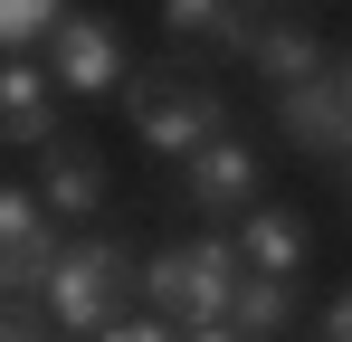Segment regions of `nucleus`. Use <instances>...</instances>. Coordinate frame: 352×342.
Wrapping results in <instances>:
<instances>
[{
	"label": "nucleus",
	"instance_id": "0eeeda50",
	"mask_svg": "<svg viewBox=\"0 0 352 342\" xmlns=\"http://www.w3.org/2000/svg\"><path fill=\"white\" fill-rule=\"evenodd\" d=\"M181 190H190V209H257V143L210 133L200 152H181Z\"/></svg>",
	"mask_w": 352,
	"mask_h": 342
},
{
	"label": "nucleus",
	"instance_id": "1a4fd4ad",
	"mask_svg": "<svg viewBox=\"0 0 352 342\" xmlns=\"http://www.w3.org/2000/svg\"><path fill=\"white\" fill-rule=\"evenodd\" d=\"M162 29H172L181 48L248 57V29H257V10H248V0H162Z\"/></svg>",
	"mask_w": 352,
	"mask_h": 342
},
{
	"label": "nucleus",
	"instance_id": "dca6fc26",
	"mask_svg": "<svg viewBox=\"0 0 352 342\" xmlns=\"http://www.w3.org/2000/svg\"><path fill=\"white\" fill-rule=\"evenodd\" d=\"M324 342H352V285L333 295V304H324Z\"/></svg>",
	"mask_w": 352,
	"mask_h": 342
},
{
	"label": "nucleus",
	"instance_id": "20e7f679",
	"mask_svg": "<svg viewBox=\"0 0 352 342\" xmlns=\"http://www.w3.org/2000/svg\"><path fill=\"white\" fill-rule=\"evenodd\" d=\"M48 76H58V95H86V105H105V95H124V38L96 19V10H67L58 29H48Z\"/></svg>",
	"mask_w": 352,
	"mask_h": 342
},
{
	"label": "nucleus",
	"instance_id": "39448f33",
	"mask_svg": "<svg viewBox=\"0 0 352 342\" xmlns=\"http://www.w3.org/2000/svg\"><path fill=\"white\" fill-rule=\"evenodd\" d=\"M48 257H58V238H48L38 190L0 181V295H38L48 285Z\"/></svg>",
	"mask_w": 352,
	"mask_h": 342
},
{
	"label": "nucleus",
	"instance_id": "ddd939ff",
	"mask_svg": "<svg viewBox=\"0 0 352 342\" xmlns=\"http://www.w3.org/2000/svg\"><path fill=\"white\" fill-rule=\"evenodd\" d=\"M58 19H67V0H0V57L38 48V38H48Z\"/></svg>",
	"mask_w": 352,
	"mask_h": 342
},
{
	"label": "nucleus",
	"instance_id": "423d86ee",
	"mask_svg": "<svg viewBox=\"0 0 352 342\" xmlns=\"http://www.w3.org/2000/svg\"><path fill=\"white\" fill-rule=\"evenodd\" d=\"M38 209L48 219H96L105 209V152L76 143V133H48L38 143Z\"/></svg>",
	"mask_w": 352,
	"mask_h": 342
},
{
	"label": "nucleus",
	"instance_id": "9d476101",
	"mask_svg": "<svg viewBox=\"0 0 352 342\" xmlns=\"http://www.w3.org/2000/svg\"><path fill=\"white\" fill-rule=\"evenodd\" d=\"M248 67H257L267 86H305V76H324L333 57H324V38H314L305 19H257V29H248Z\"/></svg>",
	"mask_w": 352,
	"mask_h": 342
},
{
	"label": "nucleus",
	"instance_id": "9b49d317",
	"mask_svg": "<svg viewBox=\"0 0 352 342\" xmlns=\"http://www.w3.org/2000/svg\"><path fill=\"white\" fill-rule=\"evenodd\" d=\"M58 133V95L29 57H0V143H48Z\"/></svg>",
	"mask_w": 352,
	"mask_h": 342
},
{
	"label": "nucleus",
	"instance_id": "a211bd4d",
	"mask_svg": "<svg viewBox=\"0 0 352 342\" xmlns=\"http://www.w3.org/2000/svg\"><path fill=\"white\" fill-rule=\"evenodd\" d=\"M190 342H238V333H219V323H200V333H190Z\"/></svg>",
	"mask_w": 352,
	"mask_h": 342
},
{
	"label": "nucleus",
	"instance_id": "7ed1b4c3",
	"mask_svg": "<svg viewBox=\"0 0 352 342\" xmlns=\"http://www.w3.org/2000/svg\"><path fill=\"white\" fill-rule=\"evenodd\" d=\"M238 247L229 238H181V247H162L153 266H143V304L162 314V323H229V295H238Z\"/></svg>",
	"mask_w": 352,
	"mask_h": 342
},
{
	"label": "nucleus",
	"instance_id": "f257e3e1",
	"mask_svg": "<svg viewBox=\"0 0 352 342\" xmlns=\"http://www.w3.org/2000/svg\"><path fill=\"white\" fill-rule=\"evenodd\" d=\"M48 323H58L67 342H96L105 323H124L133 314V295H143V266L124 257V238H76V247H58L48 257Z\"/></svg>",
	"mask_w": 352,
	"mask_h": 342
},
{
	"label": "nucleus",
	"instance_id": "2eb2a0df",
	"mask_svg": "<svg viewBox=\"0 0 352 342\" xmlns=\"http://www.w3.org/2000/svg\"><path fill=\"white\" fill-rule=\"evenodd\" d=\"M0 342H48L38 314H29V295H0Z\"/></svg>",
	"mask_w": 352,
	"mask_h": 342
},
{
	"label": "nucleus",
	"instance_id": "6e6552de",
	"mask_svg": "<svg viewBox=\"0 0 352 342\" xmlns=\"http://www.w3.org/2000/svg\"><path fill=\"white\" fill-rule=\"evenodd\" d=\"M229 247H238V266H248V276H295V266L314 257V238H305V219H295V209H267V200L248 209V228H238Z\"/></svg>",
	"mask_w": 352,
	"mask_h": 342
},
{
	"label": "nucleus",
	"instance_id": "f03ea898",
	"mask_svg": "<svg viewBox=\"0 0 352 342\" xmlns=\"http://www.w3.org/2000/svg\"><path fill=\"white\" fill-rule=\"evenodd\" d=\"M124 105H133V124H143L153 152H200L210 133H229V95L200 67H133L124 76Z\"/></svg>",
	"mask_w": 352,
	"mask_h": 342
},
{
	"label": "nucleus",
	"instance_id": "f3484780",
	"mask_svg": "<svg viewBox=\"0 0 352 342\" xmlns=\"http://www.w3.org/2000/svg\"><path fill=\"white\" fill-rule=\"evenodd\" d=\"M333 86H343V105H352V48H343V57H333Z\"/></svg>",
	"mask_w": 352,
	"mask_h": 342
},
{
	"label": "nucleus",
	"instance_id": "4468645a",
	"mask_svg": "<svg viewBox=\"0 0 352 342\" xmlns=\"http://www.w3.org/2000/svg\"><path fill=\"white\" fill-rule=\"evenodd\" d=\"M96 342H181V333L162 323V314H124V323H105Z\"/></svg>",
	"mask_w": 352,
	"mask_h": 342
},
{
	"label": "nucleus",
	"instance_id": "f8f14e48",
	"mask_svg": "<svg viewBox=\"0 0 352 342\" xmlns=\"http://www.w3.org/2000/svg\"><path fill=\"white\" fill-rule=\"evenodd\" d=\"M229 333H238V342H286V333H295V276H238Z\"/></svg>",
	"mask_w": 352,
	"mask_h": 342
}]
</instances>
